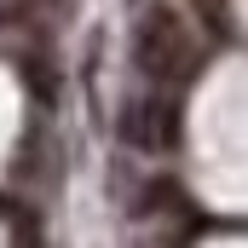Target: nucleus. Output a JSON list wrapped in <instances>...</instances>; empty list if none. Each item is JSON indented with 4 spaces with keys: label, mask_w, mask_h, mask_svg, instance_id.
<instances>
[{
    "label": "nucleus",
    "mask_w": 248,
    "mask_h": 248,
    "mask_svg": "<svg viewBox=\"0 0 248 248\" xmlns=\"http://www.w3.org/2000/svg\"><path fill=\"white\" fill-rule=\"evenodd\" d=\"M133 63L156 81V87H173L196 75V46H190V29L173 6H150L133 29Z\"/></svg>",
    "instance_id": "f257e3e1"
},
{
    "label": "nucleus",
    "mask_w": 248,
    "mask_h": 248,
    "mask_svg": "<svg viewBox=\"0 0 248 248\" xmlns=\"http://www.w3.org/2000/svg\"><path fill=\"white\" fill-rule=\"evenodd\" d=\"M122 139L133 150H173L179 144V98L173 93H139L122 104Z\"/></svg>",
    "instance_id": "f03ea898"
},
{
    "label": "nucleus",
    "mask_w": 248,
    "mask_h": 248,
    "mask_svg": "<svg viewBox=\"0 0 248 248\" xmlns=\"http://www.w3.org/2000/svg\"><path fill=\"white\" fill-rule=\"evenodd\" d=\"M139 214H162V219H190V196L173 179H150L139 196Z\"/></svg>",
    "instance_id": "7ed1b4c3"
},
{
    "label": "nucleus",
    "mask_w": 248,
    "mask_h": 248,
    "mask_svg": "<svg viewBox=\"0 0 248 248\" xmlns=\"http://www.w3.org/2000/svg\"><path fill=\"white\" fill-rule=\"evenodd\" d=\"M17 69H23V81H29L35 104H52V98H58V75H52V58H46V52H29V58H17Z\"/></svg>",
    "instance_id": "20e7f679"
},
{
    "label": "nucleus",
    "mask_w": 248,
    "mask_h": 248,
    "mask_svg": "<svg viewBox=\"0 0 248 248\" xmlns=\"http://www.w3.org/2000/svg\"><path fill=\"white\" fill-rule=\"evenodd\" d=\"M41 173V127L23 133V144L12 150V179H35Z\"/></svg>",
    "instance_id": "39448f33"
}]
</instances>
